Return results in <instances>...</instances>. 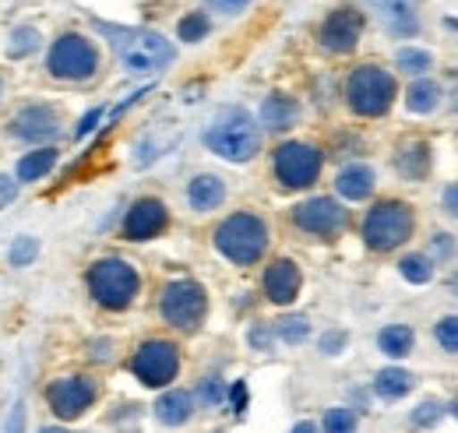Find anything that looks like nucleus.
I'll return each instance as SVG.
<instances>
[{
	"label": "nucleus",
	"mask_w": 458,
	"mask_h": 433,
	"mask_svg": "<svg viewBox=\"0 0 458 433\" xmlns=\"http://www.w3.org/2000/svg\"><path fill=\"white\" fill-rule=\"evenodd\" d=\"M201 405L205 409H216V405H223V395H226V387H223V380L219 378H208L205 384H201Z\"/></svg>",
	"instance_id": "34"
},
{
	"label": "nucleus",
	"mask_w": 458,
	"mask_h": 433,
	"mask_svg": "<svg viewBox=\"0 0 458 433\" xmlns=\"http://www.w3.org/2000/svg\"><path fill=\"white\" fill-rule=\"evenodd\" d=\"M293 433H318V427H314V423H296Z\"/></svg>",
	"instance_id": "44"
},
{
	"label": "nucleus",
	"mask_w": 458,
	"mask_h": 433,
	"mask_svg": "<svg viewBox=\"0 0 458 433\" xmlns=\"http://www.w3.org/2000/svg\"><path fill=\"white\" fill-rule=\"evenodd\" d=\"M405 103H409L412 113H430V109H437V103H441V89H437L434 81H416V85L409 89Z\"/></svg>",
	"instance_id": "26"
},
{
	"label": "nucleus",
	"mask_w": 458,
	"mask_h": 433,
	"mask_svg": "<svg viewBox=\"0 0 458 433\" xmlns=\"http://www.w3.org/2000/svg\"><path fill=\"white\" fill-rule=\"evenodd\" d=\"M57 166V149H39V152H29L21 163H18V180L21 183H36L43 180L50 169Z\"/></svg>",
	"instance_id": "23"
},
{
	"label": "nucleus",
	"mask_w": 458,
	"mask_h": 433,
	"mask_svg": "<svg viewBox=\"0 0 458 433\" xmlns=\"http://www.w3.org/2000/svg\"><path fill=\"white\" fill-rule=\"evenodd\" d=\"M343 342H345V335L343 331H335V335H325V338H321V349L332 356V352H339V345H343Z\"/></svg>",
	"instance_id": "40"
},
{
	"label": "nucleus",
	"mask_w": 458,
	"mask_h": 433,
	"mask_svg": "<svg viewBox=\"0 0 458 433\" xmlns=\"http://www.w3.org/2000/svg\"><path fill=\"white\" fill-rule=\"evenodd\" d=\"M99 120H103V109H92V113H85V120L78 123V138H85V134H89V131H92Z\"/></svg>",
	"instance_id": "39"
},
{
	"label": "nucleus",
	"mask_w": 458,
	"mask_h": 433,
	"mask_svg": "<svg viewBox=\"0 0 458 433\" xmlns=\"http://www.w3.org/2000/svg\"><path fill=\"white\" fill-rule=\"evenodd\" d=\"M434 338L441 342L445 352H458V318H445L434 327Z\"/></svg>",
	"instance_id": "32"
},
{
	"label": "nucleus",
	"mask_w": 458,
	"mask_h": 433,
	"mask_svg": "<svg viewBox=\"0 0 458 433\" xmlns=\"http://www.w3.org/2000/svg\"><path fill=\"white\" fill-rule=\"evenodd\" d=\"M205 145L229 163H247L261 149V127L250 120L247 109L226 106L216 113V120L205 131Z\"/></svg>",
	"instance_id": "1"
},
{
	"label": "nucleus",
	"mask_w": 458,
	"mask_h": 433,
	"mask_svg": "<svg viewBox=\"0 0 458 433\" xmlns=\"http://www.w3.org/2000/svg\"><path fill=\"white\" fill-rule=\"evenodd\" d=\"M110 36V47L116 50L123 71L131 74H156L163 67H170L176 50L159 36V32H148V29H114L106 25L103 29Z\"/></svg>",
	"instance_id": "2"
},
{
	"label": "nucleus",
	"mask_w": 458,
	"mask_h": 433,
	"mask_svg": "<svg viewBox=\"0 0 458 433\" xmlns=\"http://www.w3.org/2000/svg\"><path fill=\"white\" fill-rule=\"evenodd\" d=\"M96 395H99L96 380L81 378V374L60 378L47 387V402H50V409L57 412L60 420H78L81 412H89V405L96 402Z\"/></svg>",
	"instance_id": "11"
},
{
	"label": "nucleus",
	"mask_w": 458,
	"mask_h": 433,
	"mask_svg": "<svg viewBox=\"0 0 458 433\" xmlns=\"http://www.w3.org/2000/svg\"><path fill=\"white\" fill-rule=\"evenodd\" d=\"M47 67L60 81H85V78H92L99 71V50L85 36L67 32L54 43V50L47 56Z\"/></svg>",
	"instance_id": "7"
},
{
	"label": "nucleus",
	"mask_w": 458,
	"mask_h": 433,
	"mask_svg": "<svg viewBox=\"0 0 458 433\" xmlns=\"http://www.w3.org/2000/svg\"><path fill=\"white\" fill-rule=\"evenodd\" d=\"M138 271L131 268L127 261L120 258H106V261H96L89 268V293L96 296V303H103L106 310H123L134 303L138 296Z\"/></svg>",
	"instance_id": "5"
},
{
	"label": "nucleus",
	"mask_w": 458,
	"mask_h": 433,
	"mask_svg": "<svg viewBox=\"0 0 458 433\" xmlns=\"http://www.w3.org/2000/svg\"><path fill=\"white\" fill-rule=\"evenodd\" d=\"M437 416H441V405H437V402H423V405L412 412V423H416V427H430Z\"/></svg>",
	"instance_id": "36"
},
{
	"label": "nucleus",
	"mask_w": 458,
	"mask_h": 433,
	"mask_svg": "<svg viewBox=\"0 0 458 433\" xmlns=\"http://www.w3.org/2000/svg\"><path fill=\"white\" fill-rule=\"evenodd\" d=\"M445 208H448L452 216H458V183H452V187L445 191Z\"/></svg>",
	"instance_id": "43"
},
{
	"label": "nucleus",
	"mask_w": 458,
	"mask_h": 433,
	"mask_svg": "<svg viewBox=\"0 0 458 433\" xmlns=\"http://www.w3.org/2000/svg\"><path fill=\"white\" fill-rule=\"evenodd\" d=\"M412 208L402 201H381L363 218V240L370 250H395L412 236Z\"/></svg>",
	"instance_id": "6"
},
{
	"label": "nucleus",
	"mask_w": 458,
	"mask_h": 433,
	"mask_svg": "<svg viewBox=\"0 0 458 433\" xmlns=\"http://www.w3.org/2000/svg\"><path fill=\"white\" fill-rule=\"evenodd\" d=\"M166 229V205L156 198H141L127 218H123V236L127 240H152Z\"/></svg>",
	"instance_id": "15"
},
{
	"label": "nucleus",
	"mask_w": 458,
	"mask_h": 433,
	"mask_svg": "<svg viewBox=\"0 0 458 433\" xmlns=\"http://www.w3.org/2000/svg\"><path fill=\"white\" fill-rule=\"evenodd\" d=\"M399 173L405 180H423L430 173V149L427 141H409L399 152Z\"/></svg>",
	"instance_id": "22"
},
{
	"label": "nucleus",
	"mask_w": 458,
	"mask_h": 433,
	"mask_svg": "<svg viewBox=\"0 0 458 433\" xmlns=\"http://www.w3.org/2000/svg\"><path fill=\"white\" fill-rule=\"evenodd\" d=\"M191 395L187 391H166L159 402H156V416H159V423H166V427H180V423H187L191 420Z\"/></svg>",
	"instance_id": "21"
},
{
	"label": "nucleus",
	"mask_w": 458,
	"mask_h": 433,
	"mask_svg": "<svg viewBox=\"0 0 458 433\" xmlns=\"http://www.w3.org/2000/svg\"><path fill=\"white\" fill-rule=\"evenodd\" d=\"M7 201H14V180H11V176H0V208H4Z\"/></svg>",
	"instance_id": "42"
},
{
	"label": "nucleus",
	"mask_w": 458,
	"mask_h": 433,
	"mask_svg": "<svg viewBox=\"0 0 458 433\" xmlns=\"http://www.w3.org/2000/svg\"><path fill=\"white\" fill-rule=\"evenodd\" d=\"M39 254V243L32 240V236H21L14 247H11V265H18V268H25L32 258Z\"/></svg>",
	"instance_id": "33"
},
{
	"label": "nucleus",
	"mask_w": 458,
	"mask_h": 433,
	"mask_svg": "<svg viewBox=\"0 0 458 433\" xmlns=\"http://www.w3.org/2000/svg\"><path fill=\"white\" fill-rule=\"evenodd\" d=\"M430 64H434V56L427 50H402L399 54V67L405 74H423V71H430Z\"/></svg>",
	"instance_id": "30"
},
{
	"label": "nucleus",
	"mask_w": 458,
	"mask_h": 433,
	"mask_svg": "<svg viewBox=\"0 0 458 433\" xmlns=\"http://www.w3.org/2000/svg\"><path fill=\"white\" fill-rule=\"evenodd\" d=\"M374 391H377L381 398L395 402V398L412 391V374H405V370H381V374L374 378Z\"/></svg>",
	"instance_id": "24"
},
{
	"label": "nucleus",
	"mask_w": 458,
	"mask_h": 433,
	"mask_svg": "<svg viewBox=\"0 0 458 433\" xmlns=\"http://www.w3.org/2000/svg\"><path fill=\"white\" fill-rule=\"evenodd\" d=\"M4 433H25V405H21V402H14V409H11V416H7Z\"/></svg>",
	"instance_id": "37"
},
{
	"label": "nucleus",
	"mask_w": 458,
	"mask_h": 433,
	"mask_svg": "<svg viewBox=\"0 0 458 433\" xmlns=\"http://www.w3.org/2000/svg\"><path fill=\"white\" fill-rule=\"evenodd\" d=\"M360 36H363V14H360L356 7H339V11H332V14L325 18V25H321V47L332 50V54H349V50H356Z\"/></svg>",
	"instance_id": "13"
},
{
	"label": "nucleus",
	"mask_w": 458,
	"mask_h": 433,
	"mask_svg": "<svg viewBox=\"0 0 458 433\" xmlns=\"http://www.w3.org/2000/svg\"><path fill=\"white\" fill-rule=\"evenodd\" d=\"M208 4H212L216 11H223V14H240V11H243L250 0H208Z\"/></svg>",
	"instance_id": "38"
},
{
	"label": "nucleus",
	"mask_w": 458,
	"mask_h": 433,
	"mask_svg": "<svg viewBox=\"0 0 458 433\" xmlns=\"http://www.w3.org/2000/svg\"><path fill=\"white\" fill-rule=\"evenodd\" d=\"M325 433H356V412H349V409H328L325 412Z\"/></svg>",
	"instance_id": "29"
},
{
	"label": "nucleus",
	"mask_w": 458,
	"mask_h": 433,
	"mask_svg": "<svg viewBox=\"0 0 458 433\" xmlns=\"http://www.w3.org/2000/svg\"><path fill=\"white\" fill-rule=\"evenodd\" d=\"M392 99H395V78L385 67H374V64L356 67L349 74V81H345V103H349L352 113H360V116H381V113H388Z\"/></svg>",
	"instance_id": "4"
},
{
	"label": "nucleus",
	"mask_w": 458,
	"mask_h": 433,
	"mask_svg": "<svg viewBox=\"0 0 458 433\" xmlns=\"http://www.w3.org/2000/svg\"><path fill=\"white\" fill-rule=\"evenodd\" d=\"M296 116H300V106L289 96H268L265 106H261V120H265L268 131H286L296 123Z\"/></svg>",
	"instance_id": "20"
},
{
	"label": "nucleus",
	"mask_w": 458,
	"mask_h": 433,
	"mask_svg": "<svg viewBox=\"0 0 458 433\" xmlns=\"http://www.w3.org/2000/svg\"><path fill=\"white\" fill-rule=\"evenodd\" d=\"M159 310L166 318V325L180 327V331H194L201 325L205 310H208V296L198 282L191 278H176L163 289V300H159Z\"/></svg>",
	"instance_id": "8"
},
{
	"label": "nucleus",
	"mask_w": 458,
	"mask_h": 433,
	"mask_svg": "<svg viewBox=\"0 0 458 433\" xmlns=\"http://www.w3.org/2000/svg\"><path fill=\"white\" fill-rule=\"evenodd\" d=\"M307 331H310V327H307L303 318H286V321L279 325V335H283L286 342H293V345H296V342H303V338H307Z\"/></svg>",
	"instance_id": "35"
},
{
	"label": "nucleus",
	"mask_w": 458,
	"mask_h": 433,
	"mask_svg": "<svg viewBox=\"0 0 458 433\" xmlns=\"http://www.w3.org/2000/svg\"><path fill=\"white\" fill-rule=\"evenodd\" d=\"M293 222L303 229V233H314V236H332V233H343L349 216L339 201L332 198H310L303 205L293 208Z\"/></svg>",
	"instance_id": "12"
},
{
	"label": "nucleus",
	"mask_w": 458,
	"mask_h": 433,
	"mask_svg": "<svg viewBox=\"0 0 458 433\" xmlns=\"http://www.w3.org/2000/svg\"><path fill=\"white\" fill-rule=\"evenodd\" d=\"M7 131L21 141H50L60 134V113L54 106H25L11 116Z\"/></svg>",
	"instance_id": "14"
},
{
	"label": "nucleus",
	"mask_w": 458,
	"mask_h": 433,
	"mask_svg": "<svg viewBox=\"0 0 458 433\" xmlns=\"http://www.w3.org/2000/svg\"><path fill=\"white\" fill-rule=\"evenodd\" d=\"M223 198H226V183L219 176H212V173L194 176L191 187H187V201H191L194 212H212V208L223 205Z\"/></svg>",
	"instance_id": "18"
},
{
	"label": "nucleus",
	"mask_w": 458,
	"mask_h": 433,
	"mask_svg": "<svg viewBox=\"0 0 458 433\" xmlns=\"http://www.w3.org/2000/svg\"><path fill=\"white\" fill-rule=\"evenodd\" d=\"M300 293V268L293 261H276L265 271V296L272 303H293Z\"/></svg>",
	"instance_id": "16"
},
{
	"label": "nucleus",
	"mask_w": 458,
	"mask_h": 433,
	"mask_svg": "<svg viewBox=\"0 0 458 433\" xmlns=\"http://www.w3.org/2000/svg\"><path fill=\"white\" fill-rule=\"evenodd\" d=\"M39 47V32L36 29H18L14 36H11V47H7V54L11 56H25L32 54Z\"/></svg>",
	"instance_id": "31"
},
{
	"label": "nucleus",
	"mask_w": 458,
	"mask_h": 433,
	"mask_svg": "<svg viewBox=\"0 0 458 433\" xmlns=\"http://www.w3.org/2000/svg\"><path fill=\"white\" fill-rule=\"evenodd\" d=\"M335 187L349 201H363L374 191V173L367 166H345L343 173H339V180H335Z\"/></svg>",
	"instance_id": "19"
},
{
	"label": "nucleus",
	"mask_w": 458,
	"mask_h": 433,
	"mask_svg": "<svg viewBox=\"0 0 458 433\" xmlns=\"http://www.w3.org/2000/svg\"><path fill=\"white\" fill-rule=\"evenodd\" d=\"M216 247L233 265H254L268 247V225L250 212H236L216 229Z\"/></svg>",
	"instance_id": "3"
},
{
	"label": "nucleus",
	"mask_w": 458,
	"mask_h": 433,
	"mask_svg": "<svg viewBox=\"0 0 458 433\" xmlns=\"http://www.w3.org/2000/svg\"><path fill=\"white\" fill-rule=\"evenodd\" d=\"M39 433H71V430H60V427H47V430H39Z\"/></svg>",
	"instance_id": "46"
},
{
	"label": "nucleus",
	"mask_w": 458,
	"mask_h": 433,
	"mask_svg": "<svg viewBox=\"0 0 458 433\" xmlns=\"http://www.w3.org/2000/svg\"><path fill=\"white\" fill-rule=\"evenodd\" d=\"M321 173V152L314 145H303V141H289L276 152V176L279 183L289 191H300V187H310Z\"/></svg>",
	"instance_id": "10"
},
{
	"label": "nucleus",
	"mask_w": 458,
	"mask_h": 433,
	"mask_svg": "<svg viewBox=\"0 0 458 433\" xmlns=\"http://www.w3.org/2000/svg\"><path fill=\"white\" fill-rule=\"evenodd\" d=\"M229 395H233V409H236V412H243V405H247V384H233V391H229Z\"/></svg>",
	"instance_id": "41"
},
{
	"label": "nucleus",
	"mask_w": 458,
	"mask_h": 433,
	"mask_svg": "<svg viewBox=\"0 0 458 433\" xmlns=\"http://www.w3.org/2000/svg\"><path fill=\"white\" fill-rule=\"evenodd\" d=\"M367 4H374L377 14H381V21H385L392 32H399V36H412V32L420 29L416 0H367Z\"/></svg>",
	"instance_id": "17"
},
{
	"label": "nucleus",
	"mask_w": 458,
	"mask_h": 433,
	"mask_svg": "<svg viewBox=\"0 0 458 433\" xmlns=\"http://www.w3.org/2000/svg\"><path fill=\"white\" fill-rule=\"evenodd\" d=\"M250 342H254V345H268V335H265V331H254Z\"/></svg>",
	"instance_id": "45"
},
{
	"label": "nucleus",
	"mask_w": 458,
	"mask_h": 433,
	"mask_svg": "<svg viewBox=\"0 0 458 433\" xmlns=\"http://www.w3.org/2000/svg\"><path fill=\"white\" fill-rule=\"evenodd\" d=\"M399 271L409 278V282H416V285H423V282H430V275H434V265L423 258V254H409V258H402Z\"/></svg>",
	"instance_id": "28"
},
{
	"label": "nucleus",
	"mask_w": 458,
	"mask_h": 433,
	"mask_svg": "<svg viewBox=\"0 0 458 433\" xmlns=\"http://www.w3.org/2000/svg\"><path fill=\"white\" fill-rule=\"evenodd\" d=\"M377 345H381V352H385V356L402 360V356L412 349V327H405V325L385 327V331L377 335Z\"/></svg>",
	"instance_id": "25"
},
{
	"label": "nucleus",
	"mask_w": 458,
	"mask_h": 433,
	"mask_svg": "<svg viewBox=\"0 0 458 433\" xmlns=\"http://www.w3.org/2000/svg\"><path fill=\"white\" fill-rule=\"evenodd\" d=\"M131 370H134V378L141 380V384L163 387V384H170V380L176 378V370H180V352H176L173 342L152 338V342H145V345L134 352Z\"/></svg>",
	"instance_id": "9"
},
{
	"label": "nucleus",
	"mask_w": 458,
	"mask_h": 433,
	"mask_svg": "<svg viewBox=\"0 0 458 433\" xmlns=\"http://www.w3.org/2000/svg\"><path fill=\"white\" fill-rule=\"evenodd\" d=\"M208 29H212L208 14H205V11H191L187 18H180V25H176V36H180L183 43H201V39L208 36Z\"/></svg>",
	"instance_id": "27"
}]
</instances>
